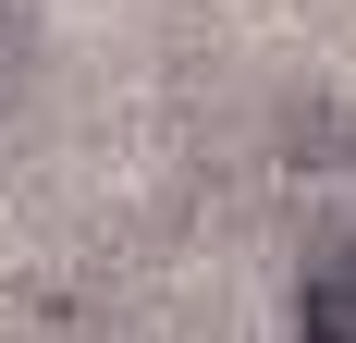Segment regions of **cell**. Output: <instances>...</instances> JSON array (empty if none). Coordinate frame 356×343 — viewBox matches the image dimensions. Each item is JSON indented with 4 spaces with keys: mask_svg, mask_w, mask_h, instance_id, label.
I'll return each instance as SVG.
<instances>
[{
    "mask_svg": "<svg viewBox=\"0 0 356 343\" xmlns=\"http://www.w3.org/2000/svg\"><path fill=\"white\" fill-rule=\"evenodd\" d=\"M295 343H356V245L307 258V282H295Z\"/></svg>",
    "mask_w": 356,
    "mask_h": 343,
    "instance_id": "1",
    "label": "cell"
}]
</instances>
